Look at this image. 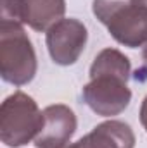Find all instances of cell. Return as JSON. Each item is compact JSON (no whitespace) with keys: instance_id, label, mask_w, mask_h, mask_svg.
Returning a JSON list of instances; mask_svg holds the SVG:
<instances>
[{"instance_id":"6da1fadb","label":"cell","mask_w":147,"mask_h":148,"mask_svg":"<svg viewBox=\"0 0 147 148\" xmlns=\"http://www.w3.org/2000/svg\"><path fill=\"white\" fill-rule=\"evenodd\" d=\"M130 71V60L123 52L116 48L101 50L90 66V83L81 91L88 109L102 117L119 115L132 100Z\"/></svg>"},{"instance_id":"3957f363","label":"cell","mask_w":147,"mask_h":148,"mask_svg":"<svg viewBox=\"0 0 147 148\" xmlns=\"http://www.w3.org/2000/svg\"><path fill=\"white\" fill-rule=\"evenodd\" d=\"M43 126V110L37 102L23 93L16 91L9 95L0 107V140L5 147L19 148L37 138Z\"/></svg>"},{"instance_id":"52a82bcc","label":"cell","mask_w":147,"mask_h":148,"mask_svg":"<svg viewBox=\"0 0 147 148\" xmlns=\"http://www.w3.org/2000/svg\"><path fill=\"white\" fill-rule=\"evenodd\" d=\"M135 134L132 127L123 122L111 119L95 126L88 134L80 138L66 148H133Z\"/></svg>"},{"instance_id":"30bf717a","label":"cell","mask_w":147,"mask_h":148,"mask_svg":"<svg viewBox=\"0 0 147 148\" xmlns=\"http://www.w3.org/2000/svg\"><path fill=\"white\" fill-rule=\"evenodd\" d=\"M140 124L147 131V97L142 100V105H140Z\"/></svg>"},{"instance_id":"8fae6325","label":"cell","mask_w":147,"mask_h":148,"mask_svg":"<svg viewBox=\"0 0 147 148\" xmlns=\"http://www.w3.org/2000/svg\"><path fill=\"white\" fill-rule=\"evenodd\" d=\"M132 2H133L139 9H142V10L147 14V0H132Z\"/></svg>"},{"instance_id":"7c38bea8","label":"cell","mask_w":147,"mask_h":148,"mask_svg":"<svg viewBox=\"0 0 147 148\" xmlns=\"http://www.w3.org/2000/svg\"><path fill=\"white\" fill-rule=\"evenodd\" d=\"M142 59H144V62H146V66H147V43L144 45V48H142Z\"/></svg>"},{"instance_id":"5b68a950","label":"cell","mask_w":147,"mask_h":148,"mask_svg":"<svg viewBox=\"0 0 147 148\" xmlns=\"http://www.w3.org/2000/svg\"><path fill=\"white\" fill-rule=\"evenodd\" d=\"M87 28L78 19H61L47 29L45 43L52 60L59 66H73L85 50Z\"/></svg>"},{"instance_id":"277c9868","label":"cell","mask_w":147,"mask_h":148,"mask_svg":"<svg viewBox=\"0 0 147 148\" xmlns=\"http://www.w3.org/2000/svg\"><path fill=\"white\" fill-rule=\"evenodd\" d=\"M92 10L118 43L128 48L147 43V14L132 0H94Z\"/></svg>"},{"instance_id":"8992f818","label":"cell","mask_w":147,"mask_h":148,"mask_svg":"<svg viewBox=\"0 0 147 148\" xmlns=\"http://www.w3.org/2000/svg\"><path fill=\"white\" fill-rule=\"evenodd\" d=\"M76 115L62 103L43 109V126L35 138L37 148H66L76 131Z\"/></svg>"},{"instance_id":"9c48e42d","label":"cell","mask_w":147,"mask_h":148,"mask_svg":"<svg viewBox=\"0 0 147 148\" xmlns=\"http://www.w3.org/2000/svg\"><path fill=\"white\" fill-rule=\"evenodd\" d=\"M2 21H12V23H23V0H2Z\"/></svg>"},{"instance_id":"7a4b0ae2","label":"cell","mask_w":147,"mask_h":148,"mask_svg":"<svg viewBox=\"0 0 147 148\" xmlns=\"http://www.w3.org/2000/svg\"><path fill=\"white\" fill-rule=\"evenodd\" d=\"M37 74V53L21 23L0 21V76L5 83L24 86Z\"/></svg>"},{"instance_id":"ba28073f","label":"cell","mask_w":147,"mask_h":148,"mask_svg":"<svg viewBox=\"0 0 147 148\" xmlns=\"http://www.w3.org/2000/svg\"><path fill=\"white\" fill-rule=\"evenodd\" d=\"M66 0H23V23L35 31H47L64 19Z\"/></svg>"}]
</instances>
